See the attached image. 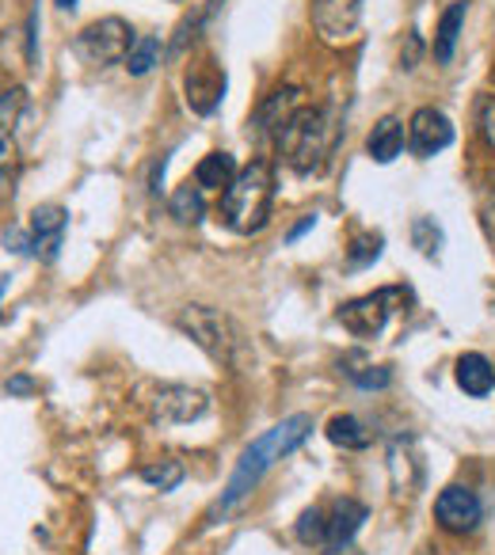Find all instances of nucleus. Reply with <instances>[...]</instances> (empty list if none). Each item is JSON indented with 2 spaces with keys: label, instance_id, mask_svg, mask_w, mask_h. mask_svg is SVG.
Instances as JSON below:
<instances>
[{
  "label": "nucleus",
  "instance_id": "obj_1",
  "mask_svg": "<svg viewBox=\"0 0 495 555\" xmlns=\"http://www.w3.org/2000/svg\"><path fill=\"white\" fill-rule=\"evenodd\" d=\"M309 434H313L309 415H290V418H282V423H275L267 434H259V438L240 453V461H237V468H232L229 483H225L221 499H217L214 509H210V521H221V517H229L232 509H240V502L256 491L259 479H264L282 456H290L297 446H305Z\"/></svg>",
  "mask_w": 495,
  "mask_h": 555
},
{
  "label": "nucleus",
  "instance_id": "obj_2",
  "mask_svg": "<svg viewBox=\"0 0 495 555\" xmlns=\"http://www.w3.org/2000/svg\"><path fill=\"white\" fill-rule=\"evenodd\" d=\"M340 138H343V122L335 111L297 107L294 115L287 118V126L275 133V145H279V156L297 176H313V171L328 168Z\"/></svg>",
  "mask_w": 495,
  "mask_h": 555
},
{
  "label": "nucleus",
  "instance_id": "obj_3",
  "mask_svg": "<svg viewBox=\"0 0 495 555\" xmlns=\"http://www.w3.org/2000/svg\"><path fill=\"white\" fill-rule=\"evenodd\" d=\"M275 206V171L267 160H252L248 168L237 171L229 186L221 194V221L229 224L240 236H252V232H264L271 221Z\"/></svg>",
  "mask_w": 495,
  "mask_h": 555
},
{
  "label": "nucleus",
  "instance_id": "obj_4",
  "mask_svg": "<svg viewBox=\"0 0 495 555\" xmlns=\"http://www.w3.org/2000/svg\"><path fill=\"white\" fill-rule=\"evenodd\" d=\"M363 521H366V506L358 499L317 502L297 521V540L305 547H313L317 555H340L358 537Z\"/></svg>",
  "mask_w": 495,
  "mask_h": 555
},
{
  "label": "nucleus",
  "instance_id": "obj_5",
  "mask_svg": "<svg viewBox=\"0 0 495 555\" xmlns=\"http://www.w3.org/2000/svg\"><path fill=\"white\" fill-rule=\"evenodd\" d=\"M176 324H179V332L191 335L214 362L229 365V370H244L248 358H252L244 332H240L225 312L206 309V305H187V309L176 317Z\"/></svg>",
  "mask_w": 495,
  "mask_h": 555
},
{
  "label": "nucleus",
  "instance_id": "obj_6",
  "mask_svg": "<svg viewBox=\"0 0 495 555\" xmlns=\"http://www.w3.org/2000/svg\"><path fill=\"white\" fill-rule=\"evenodd\" d=\"M24 115H27L24 88L0 92V209L12 202L20 183V168H24V156H20V122H24Z\"/></svg>",
  "mask_w": 495,
  "mask_h": 555
},
{
  "label": "nucleus",
  "instance_id": "obj_7",
  "mask_svg": "<svg viewBox=\"0 0 495 555\" xmlns=\"http://www.w3.org/2000/svg\"><path fill=\"white\" fill-rule=\"evenodd\" d=\"M408 301H411L408 289L385 286V289H378V294H366V297H355V301L340 305L335 320H340L355 339H378V335L385 332L389 320H393V312Z\"/></svg>",
  "mask_w": 495,
  "mask_h": 555
},
{
  "label": "nucleus",
  "instance_id": "obj_8",
  "mask_svg": "<svg viewBox=\"0 0 495 555\" xmlns=\"http://www.w3.org/2000/svg\"><path fill=\"white\" fill-rule=\"evenodd\" d=\"M130 47H134V31H130V24L118 16L96 20V24H88L85 31L73 39V54H77L85 65H96V69L126 62Z\"/></svg>",
  "mask_w": 495,
  "mask_h": 555
},
{
  "label": "nucleus",
  "instance_id": "obj_9",
  "mask_svg": "<svg viewBox=\"0 0 495 555\" xmlns=\"http://www.w3.org/2000/svg\"><path fill=\"white\" fill-rule=\"evenodd\" d=\"M145 408H149V418L161 426H179V423H194V418L206 415L210 400L202 388H191V385H149L145 392Z\"/></svg>",
  "mask_w": 495,
  "mask_h": 555
},
{
  "label": "nucleus",
  "instance_id": "obj_10",
  "mask_svg": "<svg viewBox=\"0 0 495 555\" xmlns=\"http://www.w3.org/2000/svg\"><path fill=\"white\" fill-rule=\"evenodd\" d=\"M65 224H69V217H65L62 206H39L31 214V224H27V232H16L12 236V251H27L31 259L39 262H54L58 251H62V240H65Z\"/></svg>",
  "mask_w": 495,
  "mask_h": 555
},
{
  "label": "nucleus",
  "instance_id": "obj_11",
  "mask_svg": "<svg viewBox=\"0 0 495 555\" xmlns=\"http://www.w3.org/2000/svg\"><path fill=\"white\" fill-rule=\"evenodd\" d=\"M313 27L325 42L340 47L358 35V20H363V0H313L309 4Z\"/></svg>",
  "mask_w": 495,
  "mask_h": 555
},
{
  "label": "nucleus",
  "instance_id": "obj_12",
  "mask_svg": "<svg viewBox=\"0 0 495 555\" xmlns=\"http://www.w3.org/2000/svg\"><path fill=\"white\" fill-rule=\"evenodd\" d=\"M480 517H484V506H480L477 491L461 483H449L446 491L434 499V521L442 525L454 537H465V532H477Z\"/></svg>",
  "mask_w": 495,
  "mask_h": 555
},
{
  "label": "nucleus",
  "instance_id": "obj_13",
  "mask_svg": "<svg viewBox=\"0 0 495 555\" xmlns=\"http://www.w3.org/2000/svg\"><path fill=\"white\" fill-rule=\"evenodd\" d=\"M225 95V69L214 57H202L199 65L187 69V107L194 115H214Z\"/></svg>",
  "mask_w": 495,
  "mask_h": 555
},
{
  "label": "nucleus",
  "instance_id": "obj_14",
  "mask_svg": "<svg viewBox=\"0 0 495 555\" xmlns=\"http://www.w3.org/2000/svg\"><path fill=\"white\" fill-rule=\"evenodd\" d=\"M454 141V122H449L446 115H442L439 107H419L416 115H411L408 122V145L416 156H434L442 153V149Z\"/></svg>",
  "mask_w": 495,
  "mask_h": 555
},
{
  "label": "nucleus",
  "instance_id": "obj_15",
  "mask_svg": "<svg viewBox=\"0 0 495 555\" xmlns=\"http://www.w3.org/2000/svg\"><path fill=\"white\" fill-rule=\"evenodd\" d=\"M297 107H305L302 103V88H279V92H271L264 103H259L256 118H252V130L264 138V133H279L282 126H287V118L294 115Z\"/></svg>",
  "mask_w": 495,
  "mask_h": 555
},
{
  "label": "nucleus",
  "instance_id": "obj_16",
  "mask_svg": "<svg viewBox=\"0 0 495 555\" xmlns=\"http://www.w3.org/2000/svg\"><path fill=\"white\" fill-rule=\"evenodd\" d=\"M457 388L472 400H484L487 392L495 388V370L484 354H461L457 358Z\"/></svg>",
  "mask_w": 495,
  "mask_h": 555
},
{
  "label": "nucleus",
  "instance_id": "obj_17",
  "mask_svg": "<svg viewBox=\"0 0 495 555\" xmlns=\"http://www.w3.org/2000/svg\"><path fill=\"white\" fill-rule=\"evenodd\" d=\"M465 12L469 4L465 0H454L439 20V31H434V62L439 65H449L457 54V42H461V27H465Z\"/></svg>",
  "mask_w": 495,
  "mask_h": 555
},
{
  "label": "nucleus",
  "instance_id": "obj_18",
  "mask_svg": "<svg viewBox=\"0 0 495 555\" xmlns=\"http://www.w3.org/2000/svg\"><path fill=\"white\" fill-rule=\"evenodd\" d=\"M401 149H404V122L396 115H385L370 130V138H366V153L378 164H393L401 156Z\"/></svg>",
  "mask_w": 495,
  "mask_h": 555
},
{
  "label": "nucleus",
  "instance_id": "obj_19",
  "mask_svg": "<svg viewBox=\"0 0 495 555\" xmlns=\"http://www.w3.org/2000/svg\"><path fill=\"white\" fill-rule=\"evenodd\" d=\"M237 179V160L229 153H210L206 160L194 168V183L206 186V191H225V186Z\"/></svg>",
  "mask_w": 495,
  "mask_h": 555
},
{
  "label": "nucleus",
  "instance_id": "obj_20",
  "mask_svg": "<svg viewBox=\"0 0 495 555\" xmlns=\"http://www.w3.org/2000/svg\"><path fill=\"white\" fill-rule=\"evenodd\" d=\"M328 441H332V446H340V449H366L373 441V434L366 430V423L363 418H355V415H335L332 423H328Z\"/></svg>",
  "mask_w": 495,
  "mask_h": 555
},
{
  "label": "nucleus",
  "instance_id": "obj_21",
  "mask_svg": "<svg viewBox=\"0 0 495 555\" xmlns=\"http://www.w3.org/2000/svg\"><path fill=\"white\" fill-rule=\"evenodd\" d=\"M161 50L164 47H161L156 35H141V39H134L130 54H126V73H130V77H145V73L161 62Z\"/></svg>",
  "mask_w": 495,
  "mask_h": 555
},
{
  "label": "nucleus",
  "instance_id": "obj_22",
  "mask_svg": "<svg viewBox=\"0 0 495 555\" xmlns=\"http://www.w3.org/2000/svg\"><path fill=\"white\" fill-rule=\"evenodd\" d=\"M172 217H176L179 224H199L202 217H206V202H202V186H179L176 194H172Z\"/></svg>",
  "mask_w": 495,
  "mask_h": 555
},
{
  "label": "nucleus",
  "instance_id": "obj_23",
  "mask_svg": "<svg viewBox=\"0 0 495 555\" xmlns=\"http://www.w3.org/2000/svg\"><path fill=\"white\" fill-rule=\"evenodd\" d=\"M141 479H145L149 487H156V491H172V487H179V479H183V464L179 461L145 464V468H141Z\"/></svg>",
  "mask_w": 495,
  "mask_h": 555
},
{
  "label": "nucleus",
  "instance_id": "obj_24",
  "mask_svg": "<svg viewBox=\"0 0 495 555\" xmlns=\"http://www.w3.org/2000/svg\"><path fill=\"white\" fill-rule=\"evenodd\" d=\"M381 232H363V236H355V244H351V251H347V262L355 270H363V267H370L373 259L381 255Z\"/></svg>",
  "mask_w": 495,
  "mask_h": 555
},
{
  "label": "nucleus",
  "instance_id": "obj_25",
  "mask_svg": "<svg viewBox=\"0 0 495 555\" xmlns=\"http://www.w3.org/2000/svg\"><path fill=\"white\" fill-rule=\"evenodd\" d=\"M411 244H416L427 259H434V255L442 251V229L431 221V217H419V221L411 224Z\"/></svg>",
  "mask_w": 495,
  "mask_h": 555
},
{
  "label": "nucleus",
  "instance_id": "obj_26",
  "mask_svg": "<svg viewBox=\"0 0 495 555\" xmlns=\"http://www.w3.org/2000/svg\"><path fill=\"white\" fill-rule=\"evenodd\" d=\"M347 377L355 380L358 388H389L393 373L381 370V365H363V370H347Z\"/></svg>",
  "mask_w": 495,
  "mask_h": 555
},
{
  "label": "nucleus",
  "instance_id": "obj_27",
  "mask_svg": "<svg viewBox=\"0 0 495 555\" xmlns=\"http://www.w3.org/2000/svg\"><path fill=\"white\" fill-rule=\"evenodd\" d=\"M480 133H484L487 149L495 153V100H484V107H480Z\"/></svg>",
  "mask_w": 495,
  "mask_h": 555
},
{
  "label": "nucleus",
  "instance_id": "obj_28",
  "mask_svg": "<svg viewBox=\"0 0 495 555\" xmlns=\"http://www.w3.org/2000/svg\"><path fill=\"white\" fill-rule=\"evenodd\" d=\"M9 392H12V396H31V392H35V385H31L27 377H12V380H9Z\"/></svg>",
  "mask_w": 495,
  "mask_h": 555
},
{
  "label": "nucleus",
  "instance_id": "obj_29",
  "mask_svg": "<svg viewBox=\"0 0 495 555\" xmlns=\"http://www.w3.org/2000/svg\"><path fill=\"white\" fill-rule=\"evenodd\" d=\"M313 224H317V217H305L302 224H294V229H290V240H297V236H305V232L313 229Z\"/></svg>",
  "mask_w": 495,
  "mask_h": 555
},
{
  "label": "nucleus",
  "instance_id": "obj_30",
  "mask_svg": "<svg viewBox=\"0 0 495 555\" xmlns=\"http://www.w3.org/2000/svg\"><path fill=\"white\" fill-rule=\"evenodd\" d=\"M58 9H62V12H73V9H77V0H58Z\"/></svg>",
  "mask_w": 495,
  "mask_h": 555
},
{
  "label": "nucleus",
  "instance_id": "obj_31",
  "mask_svg": "<svg viewBox=\"0 0 495 555\" xmlns=\"http://www.w3.org/2000/svg\"><path fill=\"white\" fill-rule=\"evenodd\" d=\"M492 194H495V191H492Z\"/></svg>",
  "mask_w": 495,
  "mask_h": 555
}]
</instances>
